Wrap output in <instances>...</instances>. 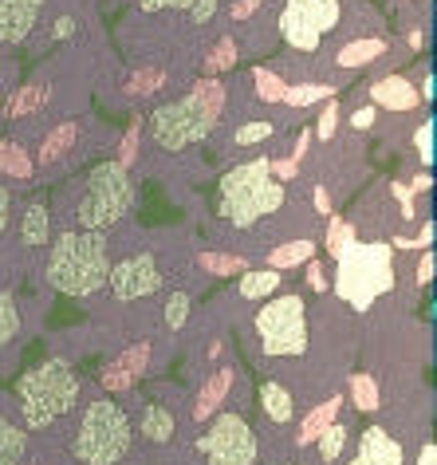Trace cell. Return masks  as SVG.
<instances>
[{
    "mask_svg": "<svg viewBox=\"0 0 437 465\" xmlns=\"http://www.w3.org/2000/svg\"><path fill=\"white\" fill-rule=\"evenodd\" d=\"M225 111V84L217 79H198L193 91L178 103H166L151 114V134L162 150H186L201 138H209V131L217 126Z\"/></svg>",
    "mask_w": 437,
    "mask_h": 465,
    "instance_id": "6da1fadb",
    "label": "cell"
},
{
    "mask_svg": "<svg viewBox=\"0 0 437 465\" xmlns=\"http://www.w3.org/2000/svg\"><path fill=\"white\" fill-rule=\"evenodd\" d=\"M111 257L102 232H63L48 252V284L63 296H95L107 288Z\"/></svg>",
    "mask_w": 437,
    "mask_h": 465,
    "instance_id": "7a4b0ae2",
    "label": "cell"
},
{
    "mask_svg": "<svg viewBox=\"0 0 437 465\" xmlns=\"http://www.w3.org/2000/svg\"><path fill=\"white\" fill-rule=\"evenodd\" d=\"M287 202L284 182H272L268 158L240 162L221 178V217L233 221V229H248L257 221L272 217Z\"/></svg>",
    "mask_w": 437,
    "mask_h": 465,
    "instance_id": "3957f363",
    "label": "cell"
},
{
    "mask_svg": "<svg viewBox=\"0 0 437 465\" xmlns=\"http://www.w3.org/2000/svg\"><path fill=\"white\" fill-rule=\"evenodd\" d=\"M16 399H20V414H24L28 430L52 426L55 418H63L67 411H75V399H79L75 367L63 363V359H44L40 367H32V371L20 375Z\"/></svg>",
    "mask_w": 437,
    "mask_h": 465,
    "instance_id": "277c9868",
    "label": "cell"
},
{
    "mask_svg": "<svg viewBox=\"0 0 437 465\" xmlns=\"http://www.w3.org/2000/svg\"><path fill=\"white\" fill-rule=\"evenodd\" d=\"M335 292L359 312L371 308L383 292H394V249L383 241H371V245L354 241L339 257Z\"/></svg>",
    "mask_w": 437,
    "mask_h": 465,
    "instance_id": "5b68a950",
    "label": "cell"
},
{
    "mask_svg": "<svg viewBox=\"0 0 437 465\" xmlns=\"http://www.w3.org/2000/svg\"><path fill=\"white\" fill-rule=\"evenodd\" d=\"M72 453L79 465H119L131 453V418L122 406L111 399L87 402L72 438Z\"/></svg>",
    "mask_w": 437,
    "mask_h": 465,
    "instance_id": "8992f818",
    "label": "cell"
},
{
    "mask_svg": "<svg viewBox=\"0 0 437 465\" xmlns=\"http://www.w3.org/2000/svg\"><path fill=\"white\" fill-rule=\"evenodd\" d=\"M134 205V182H131V170H122L114 158L91 166L87 173V193L79 197L75 205V221L83 232H102L111 225L131 213Z\"/></svg>",
    "mask_w": 437,
    "mask_h": 465,
    "instance_id": "52a82bcc",
    "label": "cell"
},
{
    "mask_svg": "<svg viewBox=\"0 0 437 465\" xmlns=\"http://www.w3.org/2000/svg\"><path fill=\"white\" fill-rule=\"evenodd\" d=\"M260 351L268 359H296L307 351V308L300 296H272L257 312Z\"/></svg>",
    "mask_w": 437,
    "mask_h": 465,
    "instance_id": "ba28073f",
    "label": "cell"
},
{
    "mask_svg": "<svg viewBox=\"0 0 437 465\" xmlns=\"http://www.w3.org/2000/svg\"><path fill=\"white\" fill-rule=\"evenodd\" d=\"M339 0H287L280 13V36L287 40V48L312 55L319 40L339 28Z\"/></svg>",
    "mask_w": 437,
    "mask_h": 465,
    "instance_id": "9c48e42d",
    "label": "cell"
},
{
    "mask_svg": "<svg viewBox=\"0 0 437 465\" xmlns=\"http://www.w3.org/2000/svg\"><path fill=\"white\" fill-rule=\"evenodd\" d=\"M198 453H205L209 465H257V434L240 414H217L213 426L198 434Z\"/></svg>",
    "mask_w": 437,
    "mask_h": 465,
    "instance_id": "30bf717a",
    "label": "cell"
},
{
    "mask_svg": "<svg viewBox=\"0 0 437 465\" xmlns=\"http://www.w3.org/2000/svg\"><path fill=\"white\" fill-rule=\"evenodd\" d=\"M107 284L119 300H142V296H154L158 288H162V269H158V261L151 252H138V257L111 264Z\"/></svg>",
    "mask_w": 437,
    "mask_h": 465,
    "instance_id": "8fae6325",
    "label": "cell"
},
{
    "mask_svg": "<svg viewBox=\"0 0 437 465\" xmlns=\"http://www.w3.org/2000/svg\"><path fill=\"white\" fill-rule=\"evenodd\" d=\"M406 453H402V441L383 426H366L359 438V453L347 465H402Z\"/></svg>",
    "mask_w": 437,
    "mask_h": 465,
    "instance_id": "7c38bea8",
    "label": "cell"
},
{
    "mask_svg": "<svg viewBox=\"0 0 437 465\" xmlns=\"http://www.w3.org/2000/svg\"><path fill=\"white\" fill-rule=\"evenodd\" d=\"M44 0H0V44H20L36 28Z\"/></svg>",
    "mask_w": 437,
    "mask_h": 465,
    "instance_id": "4fadbf2b",
    "label": "cell"
},
{
    "mask_svg": "<svg viewBox=\"0 0 437 465\" xmlns=\"http://www.w3.org/2000/svg\"><path fill=\"white\" fill-rule=\"evenodd\" d=\"M371 99H374V107H386V111H413L422 103L418 87L406 75H386L378 84H371Z\"/></svg>",
    "mask_w": 437,
    "mask_h": 465,
    "instance_id": "5bb4252c",
    "label": "cell"
},
{
    "mask_svg": "<svg viewBox=\"0 0 437 465\" xmlns=\"http://www.w3.org/2000/svg\"><path fill=\"white\" fill-rule=\"evenodd\" d=\"M233 391V367H217L209 379L201 382V391H198V399H193V418H209L221 411V402H225V394Z\"/></svg>",
    "mask_w": 437,
    "mask_h": 465,
    "instance_id": "9a60e30c",
    "label": "cell"
},
{
    "mask_svg": "<svg viewBox=\"0 0 437 465\" xmlns=\"http://www.w3.org/2000/svg\"><path fill=\"white\" fill-rule=\"evenodd\" d=\"M260 411L268 422L276 426H287L296 418V399H292V391L280 387V382H260Z\"/></svg>",
    "mask_w": 437,
    "mask_h": 465,
    "instance_id": "2e32d148",
    "label": "cell"
},
{
    "mask_svg": "<svg viewBox=\"0 0 437 465\" xmlns=\"http://www.w3.org/2000/svg\"><path fill=\"white\" fill-rule=\"evenodd\" d=\"M138 430H142V438L146 441H174V434H178V418H174V411H166V406H158V402H151L142 411V422H138Z\"/></svg>",
    "mask_w": 437,
    "mask_h": 465,
    "instance_id": "e0dca14e",
    "label": "cell"
},
{
    "mask_svg": "<svg viewBox=\"0 0 437 465\" xmlns=\"http://www.w3.org/2000/svg\"><path fill=\"white\" fill-rule=\"evenodd\" d=\"M378 55H386V40H378V36H366V40H351V44H343L339 55H335V64L339 67H371Z\"/></svg>",
    "mask_w": 437,
    "mask_h": 465,
    "instance_id": "ac0fdd59",
    "label": "cell"
},
{
    "mask_svg": "<svg viewBox=\"0 0 437 465\" xmlns=\"http://www.w3.org/2000/svg\"><path fill=\"white\" fill-rule=\"evenodd\" d=\"M339 402H343V399H327V402H319L316 411H312V414H307L304 422H300V434H296V446H316V438L324 434V430H327V426L339 418Z\"/></svg>",
    "mask_w": 437,
    "mask_h": 465,
    "instance_id": "d6986e66",
    "label": "cell"
},
{
    "mask_svg": "<svg viewBox=\"0 0 437 465\" xmlns=\"http://www.w3.org/2000/svg\"><path fill=\"white\" fill-rule=\"evenodd\" d=\"M28 453V434L24 426H16L13 418L0 414V465H20Z\"/></svg>",
    "mask_w": 437,
    "mask_h": 465,
    "instance_id": "ffe728a7",
    "label": "cell"
},
{
    "mask_svg": "<svg viewBox=\"0 0 437 465\" xmlns=\"http://www.w3.org/2000/svg\"><path fill=\"white\" fill-rule=\"evenodd\" d=\"M75 138H79V123H60L40 143V162H44V166H55V162H60L67 150H75Z\"/></svg>",
    "mask_w": 437,
    "mask_h": 465,
    "instance_id": "44dd1931",
    "label": "cell"
},
{
    "mask_svg": "<svg viewBox=\"0 0 437 465\" xmlns=\"http://www.w3.org/2000/svg\"><path fill=\"white\" fill-rule=\"evenodd\" d=\"M48 103V87L44 84H24L16 87V95L5 103V119H28L32 111H40Z\"/></svg>",
    "mask_w": 437,
    "mask_h": 465,
    "instance_id": "7402d4cb",
    "label": "cell"
},
{
    "mask_svg": "<svg viewBox=\"0 0 437 465\" xmlns=\"http://www.w3.org/2000/svg\"><path fill=\"white\" fill-rule=\"evenodd\" d=\"M280 288V272L276 269H245L240 272V296L245 300H268Z\"/></svg>",
    "mask_w": 437,
    "mask_h": 465,
    "instance_id": "603a6c76",
    "label": "cell"
},
{
    "mask_svg": "<svg viewBox=\"0 0 437 465\" xmlns=\"http://www.w3.org/2000/svg\"><path fill=\"white\" fill-rule=\"evenodd\" d=\"M48 229H52L48 205H44V202L28 205V213H24V225H20V237H24V245H32V249L48 245Z\"/></svg>",
    "mask_w": 437,
    "mask_h": 465,
    "instance_id": "cb8c5ba5",
    "label": "cell"
},
{
    "mask_svg": "<svg viewBox=\"0 0 437 465\" xmlns=\"http://www.w3.org/2000/svg\"><path fill=\"white\" fill-rule=\"evenodd\" d=\"M316 257V241H292V245H280V249H272V257H268V269H292V264H307Z\"/></svg>",
    "mask_w": 437,
    "mask_h": 465,
    "instance_id": "d4e9b609",
    "label": "cell"
},
{
    "mask_svg": "<svg viewBox=\"0 0 437 465\" xmlns=\"http://www.w3.org/2000/svg\"><path fill=\"white\" fill-rule=\"evenodd\" d=\"M351 402H354V411H378L383 406V394H378V382L366 375V371H359V375H351Z\"/></svg>",
    "mask_w": 437,
    "mask_h": 465,
    "instance_id": "484cf974",
    "label": "cell"
},
{
    "mask_svg": "<svg viewBox=\"0 0 437 465\" xmlns=\"http://www.w3.org/2000/svg\"><path fill=\"white\" fill-rule=\"evenodd\" d=\"M0 173H8V178H16V182H28L32 178V158L16 143H0Z\"/></svg>",
    "mask_w": 437,
    "mask_h": 465,
    "instance_id": "4316f807",
    "label": "cell"
},
{
    "mask_svg": "<svg viewBox=\"0 0 437 465\" xmlns=\"http://www.w3.org/2000/svg\"><path fill=\"white\" fill-rule=\"evenodd\" d=\"M335 95V87L331 84H300V87H292L287 84V91H284V103L287 107H312V103H319V99H331Z\"/></svg>",
    "mask_w": 437,
    "mask_h": 465,
    "instance_id": "83f0119b",
    "label": "cell"
},
{
    "mask_svg": "<svg viewBox=\"0 0 437 465\" xmlns=\"http://www.w3.org/2000/svg\"><path fill=\"white\" fill-rule=\"evenodd\" d=\"M347 438H351V430H347V422H331L324 434L316 438V446H319V458L324 461H339V453H343V446H347Z\"/></svg>",
    "mask_w": 437,
    "mask_h": 465,
    "instance_id": "f1b7e54d",
    "label": "cell"
},
{
    "mask_svg": "<svg viewBox=\"0 0 437 465\" xmlns=\"http://www.w3.org/2000/svg\"><path fill=\"white\" fill-rule=\"evenodd\" d=\"M198 264H201V272H209V276H237L248 269L245 257H228V252H201Z\"/></svg>",
    "mask_w": 437,
    "mask_h": 465,
    "instance_id": "f546056e",
    "label": "cell"
},
{
    "mask_svg": "<svg viewBox=\"0 0 437 465\" xmlns=\"http://www.w3.org/2000/svg\"><path fill=\"white\" fill-rule=\"evenodd\" d=\"M252 87H257V99L264 103H284V91H287L284 79L268 72V67H252Z\"/></svg>",
    "mask_w": 437,
    "mask_h": 465,
    "instance_id": "4dcf8cb0",
    "label": "cell"
},
{
    "mask_svg": "<svg viewBox=\"0 0 437 465\" xmlns=\"http://www.w3.org/2000/svg\"><path fill=\"white\" fill-rule=\"evenodd\" d=\"M20 335V308L13 292H0V347H8Z\"/></svg>",
    "mask_w": 437,
    "mask_h": 465,
    "instance_id": "1f68e13d",
    "label": "cell"
},
{
    "mask_svg": "<svg viewBox=\"0 0 437 465\" xmlns=\"http://www.w3.org/2000/svg\"><path fill=\"white\" fill-rule=\"evenodd\" d=\"M354 241H359V232H354L351 221H343V217H331V225H327V252L331 257H343Z\"/></svg>",
    "mask_w": 437,
    "mask_h": 465,
    "instance_id": "d6a6232c",
    "label": "cell"
},
{
    "mask_svg": "<svg viewBox=\"0 0 437 465\" xmlns=\"http://www.w3.org/2000/svg\"><path fill=\"white\" fill-rule=\"evenodd\" d=\"M233 64H237V44H233V36H225V40L217 44V48H213V52L201 60V72L213 79L217 72H228V67H233Z\"/></svg>",
    "mask_w": 437,
    "mask_h": 465,
    "instance_id": "836d02e7",
    "label": "cell"
},
{
    "mask_svg": "<svg viewBox=\"0 0 437 465\" xmlns=\"http://www.w3.org/2000/svg\"><path fill=\"white\" fill-rule=\"evenodd\" d=\"M162 84H166V72H162V67H142V72L131 75L126 91H131V95H138V99H146V95H154V91L162 87Z\"/></svg>",
    "mask_w": 437,
    "mask_h": 465,
    "instance_id": "e575fe53",
    "label": "cell"
},
{
    "mask_svg": "<svg viewBox=\"0 0 437 465\" xmlns=\"http://www.w3.org/2000/svg\"><path fill=\"white\" fill-rule=\"evenodd\" d=\"M138 138H142V119H134L131 126H126V134H122V143H119V166L122 170H131L134 162H138Z\"/></svg>",
    "mask_w": 437,
    "mask_h": 465,
    "instance_id": "d590c367",
    "label": "cell"
},
{
    "mask_svg": "<svg viewBox=\"0 0 437 465\" xmlns=\"http://www.w3.org/2000/svg\"><path fill=\"white\" fill-rule=\"evenodd\" d=\"M99 382H102V391H111V394H122V391H131V387H134V379L126 375V367L119 363V359L99 371Z\"/></svg>",
    "mask_w": 437,
    "mask_h": 465,
    "instance_id": "8d00e7d4",
    "label": "cell"
},
{
    "mask_svg": "<svg viewBox=\"0 0 437 465\" xmlns=\"http://www.w3.org/2000/svg\"><path fill=\"white\" fill-rule=\"evenodd\" d=\"M119 363L126 367V375H131V379L146 375V367H151V340H142L138 347H131V351H122Z\"/></svg>",
    "mask_w": 437,
    "mask_h": 465,
    "instance_id": "74e56055",
    "label": "cell"
},
{
    "mask_svg": "<svg viewBox=\"0 0 437 465\" xmlns=\"http://www.w3.org/2000/svg\"><path fill=\"white\" fill-rule=\"evenodd\" d=\"M189 304H193V296H189V292H174V296H170V304H166V328H170V331L186 328Z\"/></svg>",
    "mask_w": 437,
    "mask_h": 465,
    "instance_id": "f35d334b",
    "label": "cell"
},
{
    "mask_svg": "<svg viewBox=\"0 0 437 465\" xmlns=\"http://www.w3.org/2000/svg\"><path fill=\"white\" fill-rule=\"evenodd\" d=\"M264 138H272V123H245V126H237L233 143L237 146H252V143H264Z\"/></svg>",
    "mask_w": 437,
    "mask_h": 465,
    "instance_id": "ab89813d",
    "label": "cell"
},
{
    "mask_svg": "<svg viewBox=\"0 0 437 465\" xmlns=\"http://www.w3.org/2000/svg\"><path fill=\"white\" fill-rule=\"evenodd\" d=\"M335 126H339V99L331 95L327 107H324V114H319V123H316V134L327 143V138H335Z\"/></svg>",
    "mask_w": 437,
    "mask_h": 465,
    "instance_id": "60d3db41",
    "label": "cell"
},
{
    "mask_svg": "<svg viewBox=\"0 0 437 465\" xmlns=\"http://www.w3.org/2000/svg\"><path fill=\"white\" fill-rule=\"evenodd\" d=\"M413 150H418V158L425 162V166L433 162V123L430 119H425L418 131H413Z\"/></svg>",
    "mask_w": 437,
    "mask_h": 465,
    "instance_id": "b9f144b4",
    "label": "cell"
},
{
    "mask_svg": "<svg viewBox=\"0 0 437 465\" xmlns=\"http://www.w3.org/2000/svg\"><path fill=\"white\" fill-rule=\"evenodd\" d=\"M213 13H217V0H193V5H189V20H193V25H209Z\"/></svg>",
    "mask_w": 437,
    "mask_h": 465,
    "instance_id": "7bdbcfd3",
    "label": "cell"
},
{
    "mask_svg": "<svg viewBox=\"0 0 437 465\" xmlns=\"http://www.w3.org/2000/svg\"><path fill=\"white\" fill-rule=\"evenodd\" d=\"M260 5H264V0H233V5H228V20H233V25H240V20H248Z\"/></svg>",
    "mask_w": 437,
    "mask_h": 465,
    "instance_id": "ee69618b",
    "label": "cell"
},
{
    "mask_svg": "<svg viewBox=\"0 0 437 465\" xmlns=\"http://www.w3.org/2000/svg\"><path fill=\"white\" fill-rule=\"evenodd\" d=\"M193 0H138L142 13H166V8H189Z\"/></svg>",
    "mask_w": 437,
    "mask_h": 465,
    "instance_id": "f6af8a7d",
    "label": "cell"
},
{
    "mask_svg": "<svg viewBox=\"0 0 437 465\" xmlns=\"http://www.w3.org/2000/svg\"><path fill=\"white\" fill-rule=\"evenodd\" d=\"M296 170H300V162H296V158L268 162V173H276V178H280V182H292V178H296Z\"/></svg>",
    "mask_w": 437,
    "mask_h": 465,
    "instance_id": "bcb514c9",
    "label": "cell"
},
{
    "mask_svg": "<svg viewBox=\"0 0 437 465\" xmlns=\"http://www.w3.org/2000/svg\"><path fill=\"white\" fill-rule=\"evenodd\" d=\"M390 193L398 197V205H402V217H418V213H413V197H410V190H406V185H402V182H390Z\"/></svg>",
    "mask_w": 437,
    "mask_h": 465,
    "instance_id": "7dc6e473",
    "label": "cell"
},
{
    "mask_svg": "<svg viewBox=\"0 0 437 465\" xmlns=\"http://www.w3.org/2000/svg\"><path fill=\"white\" fill-rule=\"evenodd\" d=\"M374 119H378V107H359L351 114V126H354V131H371Z\"/></svg>",
    "mask_w": 437,
    "mask_h": 465,
    "instance_id": "c3c4849f",
    "label": "cell"
},
{
    "mask_svg": "<svg viewBox=\"0 0 437 465\" xmlns=\"http://www.w3.org/2000/svg\"><path fill=\"white\" fill-rule=\"evenodd\" d=\"M413 281H418V288L433 281V252H422V261H418V272H413Z\"/></svg>",
    "mask_w": 437,
    "mask_h": 465,
    "instance_id": "681fc988",
    "label": "cell"
},
{
    "mask_svg": "<svg viewBox=\"0 0 437 465\" xmlns=\"http://www.w3.org/2000/svg\"><path fill=\"white\" fill-rule=\"evenodd\" d=\"M307 284H312L316 292H327V276H324V264L307 261Z\"/></svg>",
    "mask_w": 437,
    "mask_h": 465,
    "instance_id": "f907efd6",
    "label": "cell"
},
{
    "mask_svg": "<svg viewBox=\"0 0 437 465\" xmlns=\"http://www.w3.org/2000/svg\"><path fill=\"white\" fill-rule=\"evenodd\" d=\"M8 213H13V193H8L5 185H0V232L8 229Z\"/></svg>",
    "mask_w": 437,
    "mask_h": 465,
    "instance_id": "816d5d0a",
    "label": "cell"
},
{
    "mask_svg": "<svg viewBox=\"0 0 437 465\" xmlns=\"http://www.w3.org/2000/svg\"><path fill=\"white\" fill-rule=\"evenodd\" d=\"M52 36H55V40L75 36V20H72V16H60V20H55V28H52Z\"/></svg>",
    "mask_w": 437,
    "mask_h": 465,
    "instance_id": "f5cc1de1",
    "label": "cell"
},
{
    "mask_svg": "<svg viewBox=\"0 0 437 465\" xmlns=\"http://www.w3.org/2000/svg\"><path fill=\"white\" fill-rule=\"evenodd\" d=\"M413 465H437V446H433V441H425L422 453H418V461H413Z\"/></svg>",
    "mask_w": 437,
    "mask_h": 465,
    "instance_id": "db71d44e",
    "label": "cell"
},
{
    "mask_svg": "<svg viewBox=\"0 0 437 465\" xmlns=\"http://www.w3.org/2000/svg\"><path fill=\"white\" fill-rule=\"evenodd\" d=\"M316 209H319V213H324V217L331 213V193L324 190V185H316Z\"/></svg>",
    "mask_w": 437,
    "mask_h": 465,
    "instance_id": "11a10c76",
    "label": "cell"
},
{
    "mask_svg": "<svg viewBox=\"0 0 437 465\" xmlns=\"http://www.w3.org/2000/svg\"><path fill=\"white\" fill-rule=\"evenodd\" d=\"M430 241H433V221H425L422 232H418V241H413V249H430Z\"/></svg>",
    "mask_w": 437,
    "mask_h": 465,
    "instance_id": "9f6ffc18",
    "label": "cell"
},
{
    "mask_svg": "<svg viewBox=\"0 0 437 465\" xmlns=\"http://www.w3.org/2000/svg\"><path fill=\"white\" fill-rule=\"evenodd\" d=\"M430 173H418V178H413V185H410V193H425V190H430Z\"/></svg>",
    "mask_w": 437,
    "mask_h": 465,
    "instance_id": "6f0895ef",
    "label": "cell"
},
{
    "mask_svg": "<svg viewBox=\"0 0 437 465\" xmlns=\"http://www.w3.org/2000/svg\"><path fill=\"white\" fill-rule=\"evenodd\" d=\"M307 146H312V131H304V134H300V143H296V154H292V158H296V162H300Z\"/></svg>",
    "mask_w": 437,
    "mask_h": 465,
    "instance_id": "680465c9",
    "label": "cell"
},
{
    "mask_svg": "<svg viewBox=\"0 0 437 465\" xmlns=\"http://www.w3.org/2000/svg\"><path fill=\"white\" fill-rule=\"evenodd\" d=\"M418 95H422V99H433V75L422 79V91H418Z\"/></svg>",
    "mask_w": 437,
    "mask_h": 465,
    "instance_id": "91938a15",
    "label": "cell"
},
{
    "mask_svg": "<svg viewBox=\"0 0 437 465\" xmlns=\"http://www.w3.org/2000/svg\"><path fill=\"white\" fill-rule=\"evenodd\" d=\"M410 48H413V52L425 48V32H410Z\"/></svg>",
    "mask_w": 437,
    "mask_h": 465,
    "instance_id": "94428289",
    "label": "cell"
}]
</instances>
